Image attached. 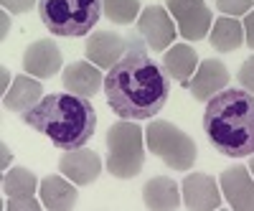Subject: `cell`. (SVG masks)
Listing matches in <instances>:
<instances>
[{"instance_id":"1","label":"cell","mask_w":254,"mask_h":211,"mask_svg":"<svg viewBox=\"0 0 254 211\" xmlns=\"http://www.w3.org/2000/svg\"><path fill=\"white\" fill-rule=\"evenodd\" d=\"M125 56L112 64V69L104 76V92L107 104L120 120H153L168 102L171 81L163 67L147 56V44L142 36L127 38Z\"/></svg>"},{"instance_id":"2","label":"cell","mask_w":254,"mask_h":211,"mask_svg":"<svg viewBox=\"0 0 254 211\" xmlns=\"http://www.w3.org/2000/svg\"><path fill=\"white\" fill-rule=\"evenodd\" d=\"M203 133L226 158L254 155V94L247 89H221L203 110Z\"/></svg>"},{"instance_id":"3","label":"cell","mask_w":254,"mask_h":211,"mask_svg":"<svg viewBox=\"0 0 254 211\" xmlns=\"http://www.w3.org/2000/svg\"><path fill=\"white\" fill-rule=\"evenodd\" d=\"M20 117L36 133L46 135L61 150H74V147L89 142L97 128V112L92 102L71 92L49 94Z\"/></svg>"},{"instance_id":"4","label":"cell","mask_w":254,"mask_h":211,"mask_svg":"<svg viewBox=\"0 0 254 211\" xmlns=\"http://www.w3.org/2000/svg\"><path fill=\"white\" fill-rule=\"evenodd\" d=\"M102 0H38V18L54 36H87L102 18Z\"/></svg>"},{"instance_id":"5","label":"cell","mask_w":254,"mask_h":211,"mask_svg":"<svg viewBox=\"0 0 254 211\" xmlns=\"http://www.w3.org/2000/svg\"><path fill=\"white\" fill-rule=\"evenodd\" d=\"M145 163L142 130L135 122H115L107 130V171L115 178H135Z\"/></svg>"},{"instance_id":"6","label":"cell","mask_w":254,"mask_h":211,"mask_svg":"<svg viewBox=\"0 0 254 211\" xmlns=\"http://www.w3.org/2000/svg\"><path fill=\"white\" fill-rule=\"evenodd\" d=\"M147 150L173 171H188L196 163V142L173 122H150L145 130Z\"/></svg>"},{"instance_id":"7","label":"cell","mask_w":254,"mask_h":211,"mask_svg":"<svg viewBox=\"0 0 254 211\" xmlns=\"http://www.w3.org/2000/svg\"><path fill=\"white\" fill-rule=\"evenodd\" d=\"M168 13L178 20V31L186 41H201L211 28V10L203 0H168Z\"/></svg>"},{"instance_id":"8","label":"cell","mask_w":254,"mask_h":211,"mask_svg":"<svg viewBox=\"0 0 254 211\" xmlns=\"http://www.w3.org/2000/svg\"><path fill=\"white\" fill-rule=\"evenodd\" d=\"M137 33L153 51H165L176 41V23L163 5L145 8L137 18Z\"/></svg>"},{"instance_id":"9","label":"cell","mask_w":254,"mask_h":211,"mask_svg":"<svg viewBox=\"0 0 254 211\" xmlns=\"http://www.w3.org/2000/svg\"><path fill=\"white\" fill-rule=\"evenodd\" d=\"M59 171L76 186H89L102 173V158L81 145L74 150H64V155L59 158Z\"/></svg>"},{"instance_id":"10","label":"cell","mask_w":254,"mask_h":211,"mask_svg":"<svg viewBox=\"0 0 254 211\" xmlns=\"http://www.w3.org/2000/svg\"><path fill=\"white\" fill-rule=\"evenodd\" d=\"M36 176L28 168H10L3 178V191L8 196V211H38L44 204H36Z\"/></svg>"},{"instance_id":"11","label":"cell","mask_w":254,"mask_h":211,"mask_svg":"<svg viewBox=\"0 0 254 211\" xmlns=\"http://www.w3.org/2000/svg\"><path fill=\"white\" fill-rule=\"evenodd\" d=\"M224 199L234 211H254V181L249 178V171L244 165L226 168L219 176Z\"/></svg>"},{"instance_id":"12","label":"cell","mask_w":254,"mask_h":211,"mask_svg":"<svg viewBox=\"0 0 254 211\" xmlns=\"http://www.w3.org/2000/svg\"><path fill=\"white\" fill-rule=\"evenodd\" d=\"M226 84H229V69L224 67V61L206 59V61L198 64L196 74L190 76L188 89H190V94H193L196 102H208L214 94L226 89Z\"/></svg>"},{"instance_id":"13","label":"cell","mask_w":254,"mask_h":211,"mask_svg":"<svg viewBox=\"0 0 254 211\" xmlns=\"http://www.w3.org/2000/svg\"><path fill=\"white\" fill-rule=\"evenodd\" d=\"M183 191V206L190 211H214L221 206V194L216 181L206 173L188 176L181 186Z\"/></svg>"},{"instance_id":"14","label":"cell","mask_w":254,"mask_h":211,"mask_svg":"<svg viewBox=\"0 0 254 211\" xmlns=\"http://www.w3.org/2000/svg\"><path fill=\"white\" fill-rule=\"evenodd\" d=\"M127 46H130L127 38H122L112 31H97L87 41V59L94 61L99 69H112V64H117L125 56Z\"/></svg>"},{"instance_id":"15","label":"cell","mask_w":254,"mask_h":211,"mask_svg":"<svg viewBox=\"0 0 254 211\" xmlns=\"http://www.w3.org/2000/svg\"><path fill=\"white\" fill-rule=\"evenodd\" d=\"M23 69L36 79H51L61 69V51L54 41H33L23 54Z\"/></svg>"},{"instance_id":"16","label":"cell","mask_w":254,"mask_h":211,"mask_svg":"<svg viewBox=\"0 0 254 211\" xmlns=\"http://www.w3.org/2000/svg\"><path fill=\"white\" fill-rule=\"evenodd\" d=\"M61 84L66 87V92L76 94V97H84L89 99L94 97L99 89H102V74L97 67H92L89 61H74L71 67L64 69V76H61Z\"/></svg>"},{"instance_id":"17","label":"cell","mask_w":254,"mask_h":211,"mask_svg":"<svg viewBox=\"0 0 254 211\" xmlns=\"http://www.w3.org/2000/svg\"><path fill=\"white\" fill-rule=\"evenodd\" d=\"M41 97H44V84L36 81V76L20 74V76L13 79L10 89L5 92L3 104H5V110L23 115V112H28L33 107L36 102H41Z\"/></svg>"},{"instance_id":"18","label":"cell","mask_w":254,"mask_h":211,"mask_svg":"<svg viewBox=\"0 0 254 211\" xmlns=\"http://www.w3.org/2000/svg\"><path fill=\"white\" fill-rule=\"evenodd\" d=\"M142 201L153 211H176L181 206V194H178L176 181L165 178V176L150 178L142 188Z\"/></svg>"},{"instance_id":"19","label":"cell","mask_w":254,"mask_h":211,"mask_svg":"<svg viewBox=\"0 0 254 211\" xmlns=\"http://www.w3.org/2000/svg\"><path fill=\"white\" fill-rule=\"evenodd\" d=\"M38 191H41V204H44V209H49V211H69L79 201L76 188L71 183H66L61 176L44 178L41 186H38Z\"/></svg>"},{"instance_id":"20","label":"cell","mask_w":254,"mask_h":211,"mask_svg":"<svg viewBox=\"0 0 254 211\" xmlns=\"http://www.w3.org/2000/svg\"><path fill=\"white\" fill-rule=\"evenodd\" d=\"M196 67H198V56H196L193 46H188V44H176L171 51H165V56H163L165 74L173 76L176 81H181L183 87L190 84V76L196 74Z\"/></svg>"},{"instance_id":"21","label":"cell","mask_w":254,"mask_h":211,"mask_svg":"<svg viewBox=\"0 0 254 211\" xmlns=\"http://www.w3.org/2000/svg\"><path fill=\"white\" fill-rule=\"evenodd\" d=\"M242 44H244V26L231 15L219 18L214 23V31H211V46L221 54H229V51H237Z\"/></svg>"},{"instance_id":"22","label":"cell","mask_w":254,"mask_h":211,"mask_svg":"<svg viewBox=\"0 0 254 211\" xmlns=\"http://www.w3.org/2000/svg\"><path fill=\"white\" fill-rule=\"evenodd\" d=\"M104 5V15L120 26L132 23L140 13V0H102Z\"/></svg>"},{"instance_id":"23","label":"cell","mask_w":254,"mask_h":211,"mask_svg":"<svg viewBox=\"0 0 254 211\" xmlns=\"http://www.w3.org/2000/svg\"><path fill=\"white\" fill-rule=\"evenodd\" d=\"M252 5H254V0H216V8H219L224 15H231V18L249 13Z\"/></svg>"},{"instance_id":"24","label":"cell","mask_w":254,"mask_h":211,"mask_svg":"<svg viewBox=\"0 0 254 211\" xmlns=\"http://www.w3.org/2000/svg\"><path fill=\"white\" fill-rule=\"evenodd\" d=\"M237 79H239V84L247 89V92H252L254 94V56H249L244 64H242V69H239V74H237Z\"/></svg>"},{"instance_id":"25","label":"cell","mask_w":254,"mask_h":211,"mask_svg":"<svg viewBox=\"0 0 254 211\" xmlns=\"http://www.w3.org/2000/svg\"><path fill=\"white\" fill-rule=\"evenodd\" d=\"M0 3H3V8H5L8 13H13V15H20V13L31 10V5L36 3V0H0Z\"/></svg>"},{"instance_id":"26","label":"cell","mask_w":254,"mask_h":211,"mask_svg":"<svg viewBox=\"0 0 254 211\" xmlns=\"http://www.w3.org/2000/svg\"><path fill=\"white\" fill-rule=\"evenodd\" d=\"M8 33V10H5V15H3V36Z\"/></svg>"},{"instance_id":"27","label":"cell","mask_w":254,"mask_h":211,"mask_svg":"<svg viewBox=\"0 0 254 211\" xmlns=\"http://www.w3.org/2000/svg\"><path fill=\"white\" fill-rule=\"evenodd\" d=\"M249 168H252V173H254V160H252V165H249Z\"/></svg>"}]
</instances>
